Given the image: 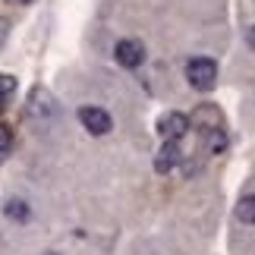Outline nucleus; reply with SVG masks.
<instances>
[{
	"instance_id": "obj_7",
	"label": "nucleus",
	"mask_w": 255,
	"mask_h": 255,
	"mask_svg": "<svg viewBox=\"0 0 255 255\" xmlns=\"http://www.w3.org/2000/svg\"><path fill=\"white\" fill-rule=\"evenodd\" d=\"M180 161H183L180 142H164L158 148V154H154V170H158V173H170Z\"/></svg>"
},
{
	"instance_id": "obj_2",
	"label": "nucleus",
	"mask_w": 255,
	"mask_h": 255,
	"mask_svg": "<svg viewBox=\"0 0 255 255\" xmlns=\"http://www.w3.org/2000/svg\"><path fill=\"white\" fill-rule=\"evenodd\" d=\"M114 57H117V63H120V66H126V70H135V66L145 63V44L135 41V38H123V41H117Z\"/></svg>"
},
{
	"instance_id": "obj_6",
	"label": "nucleus",
	"mask_w": 255,
	"mask_h": 255,
	"mask_svg": "<svg viewBox=\"0 0 255 255\" xmlns=\"http://www.w3.org/2000/svg\"><path fill=\"white\" fill-rule=\"evenodd\" d=\"M54 98L47 88H35L32 98H28V117H35V120H47V117H54Z\"/></svg>"
},
{
	"instance_id": "obj_8",
	"label": "nucleus",
	"mask_w": 255,
	"mask_h": 255,
	"mask_svg": "<svg viewBox=\"0 0 255 255\" xmlns=\"http://www.w3.org/2000/svg\"><path fill=\"white\" fill-rule=\"evenodd\" d=\"M3 214H6L9 221H16V224H25L32 211H28V205H25L22 199H9V202L3 205Z\"/></svg>"
},
{
	"instance_id": "obj_1",
	"label": "nucleus",
	"mask_w": 255,
	"mask_h": 255,
	"mask_svg": "<svg viewBox=\"0 0 255 255\" xmlns=\"http://www.w3.org/2000/svg\"><path fill=\"white\" fill-rule=\"evenodd\" d=\"M186 79H189L192 88H199V92H211L218 85V63L211 57H195V60L186 63Z\"/></svg>"
},
{
	"instance_id": "obj_10",
	"label": "nucleus",
	"mask_w": 255,
	"mask_h": 255,
	"mask_svg": "<svg viewBox=\"0 0 255 255\" xmlns=\"http://www.w3.org/2000/svg\"><path fill=\"white\" fill-rule=\"evenodd\" d=\"M237 218H240L243 224H255V195H246V199L240 202Z\"/></svg>"
},
{
	"instance_id": "obj_3",
	"label": "nucleus",
	"mask_w": 255,
	"mask_h": 255,
	"mask_svg": "<svg viewBox=\"0 0 255 255\" xmlns=\"http://www.w3.org/2000/svg\"><path fill=\"white\" fill-rule=\"evenodd\" d=\"M79 123L85 126L92 135H107L114 129V120H111V114L101 111V107H79Z\"/></svg>"
},
{
	"instance_id": "obj_11",
	"label": "nucleus",
	"mask_w": 255,
	"mask_h": 255,
	"mask_svg": "<svg viewBox=\"0 0 255 255\" xmlns=\"http://www.w3.org/2000/svg\"><path fill=\"white\" fill-rule=\"evenodd\" d=\"M13 92H16V79L9 73H0V111H3V104L13 98Z\"/></svg>"
},
{
	"instance_id": "obj_13",
	"label": "nucleus",
	"mask_w": 255,
	"mask_h": 255,
	"mask_svg": "<svg viewBox=\"0 0 255 255\" xmlns=\"http://www.w3.org/2000/svg\"><path fill=\"white\" fill-rule=\"evenodd\" d=\"M246 41H249V47H252V51H255V25H252L249 32H246Z\"/></svg>"
},
{
	"instance_id": "obj_14",
	"label": "nucleus",
	"mask_w": 255,
	"mask_h": 255,
	"mask_svg": "<svg viewBox=\"0 0 255 255\" xmlns=\"http://www.w3.org/2000/svg\"><path fill=\"white\" fill-rule=\"evenodd\" d=\"M6 3H16V6H25V3H32V0H6Z\"/></svg>"
},
{
	"instance_id": "obj_12",
	"label": "nucleus",
	"mask_w": 255,
	"mask_h": 255,
	"mask_svg": "<svg viewBox=\"0 0 255 255\" xmlns=\"http://www.w3.org/2000/svg\"><path fill=\"white\" fill-rule=\"evenodd\" d=\"M13 151V129L6 123H0V164L6 161V154Z\"/></svg>"
},
{
	"instance_id": "obj_4",
	"label": "nucleus",
	"mask_w": 255,
	"mask_h": 255,
	"mask_svg": "<svg viewBox=\"0 0 255 255\" xmlns=\"http://www.w3.org/2000/svg\"><path fill=\"white\" fill-rule=\"evenodd\" d=\"M189 129H199V135H208L214 129H224V117L218 107H211V104H202L199 111L192 114V120H189Z\"/></svg>"
},
{
	"instance_id": "obj_5",
	"label": "nucleus",
	"mask_w": 255,
	"mask_h": 255,
	"mask_svg": "<svg viewBox=\"0 0 255 255\" xmlns=\"http://www.w3.org/2000/svg\"><path fill=\"white\" fill-rule=\"evenodd\" d=\"M158 132L164 135V142H180L183 135L189 132V117H186V114H176V111L164 114L161 120H158Z\"/></svg>"
},
{
	"instance_id": "obj_15",
	"label": "nucleus",
	"mask_w": 255,
	"mask_h": 255,
	"mask_svg": "<svg viewBox=\"0 0 255 255\" xmlns=\"http://www.w3.org/2000/svg\"><path fill=\"white\" fill-rule=\"evenodd\" d=\"M47 255H57V252H47Z\"/></svg>"
},
{
	"instance_id": "obj_9",
	"label": "nucleus",
	"mask_w": 255,
	"mask_h": 255,
	"mask_svg": "<svg viewBox=\"0 0 255 255\" xmlns=\"http://www.w3.org/2000/svg\"><path fill=\"white\" fill-rule=\"evenodd\" d=\"M202 139H205V145H208L211 154H221L224 148H227V135H224V129H214L208 135H202Z\"/></svg>"
}]
</instances>
